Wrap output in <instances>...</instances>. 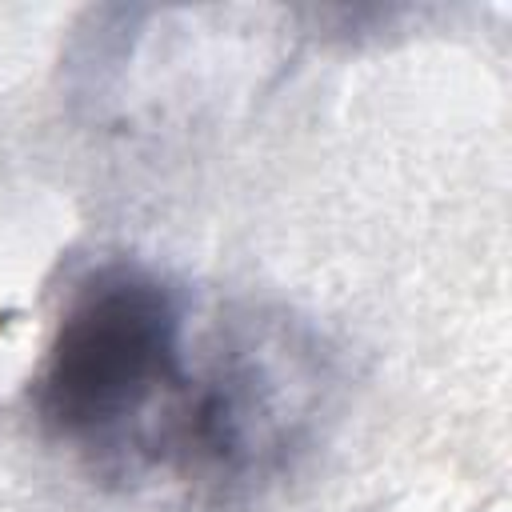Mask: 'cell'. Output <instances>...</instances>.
Here are the masks:
<instances>
[{"instance_id":"cell-2","label":"cell","mask_w":512,"mask_h":512,"mask_svg":"<svg viewBox=\"0 0 512 512\" xmlns=\"http://www.w3.org/2000/svg\"><path fill=\"white\" fill-rule=\"evenodd\" d=\"M196 308L200 296L188 284L132 256L96 260L68 284L28 404L88 476L180 364Z\"/></svg>"},{"instance_id":"cell-1","label":"cell","mask_w":512,"mask_h":512,"mask_svg":"<svg viewBox=\"0 0 512 512\" xmlns=\"http://www.w3.org/2000/svg\"><path fill=\"white\" fill-rule=\"evenodd\" d=\"M336 360L288 308L200 300L188 348L92 480L148 512H248L316 444Z\"/></svg>"}]
</instances>
